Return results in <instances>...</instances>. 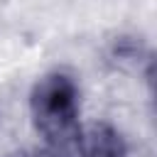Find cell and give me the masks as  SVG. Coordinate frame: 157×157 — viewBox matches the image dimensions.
<instances>
[{
  "instance_id": "6da1fadb",
  "label": "cell",
  "mask_w": 157,
  "mask_h": 157,
  "mask_svg": "<svg viewBox=\"0 0 157 157\" xmlns=\"http://www.w3.org/2000/svg\"><path fill=\"white\" fill-rule=\"evenodd\" d=\"M34 130L54 150L74 147L81 135V91L69 71L54 69L39 76L29 91Z\"/></svg>"
},
{
  "instance_id": "7a4b0ae2",
  "label": "cell",
  "mask_w": 157,
  "mask_h": 157,
  "mask_svg": "<svg viewBox=\"0 0 157 157\" xmlns=\"http://www.w3.org/2000/svg\"><path fill=\"white\" fill-rule=\"evenodd\" d=\"M74 147H81L83 157H123L125 155L123 137L108 125H91L88 130H81Z\"/></svg>"
},
{
  "instance_id": "3957f363",
  "label": "cell",
  "mask_w": 157,
  "mask_h": 157,
  "mask_svg": "<svg viewBox=\"0 0 157 157\" xmlns=\"http://www.w3.org/2000/svg\"><path fill=\"white\" fill-rule=\"evenodd\" d=\"M34 157H56V155H34Z\"/></svg>"
}]
</instances>
